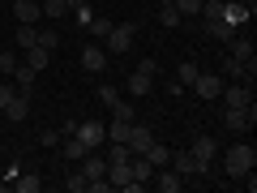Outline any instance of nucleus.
<instances>
[{"instance_id":"nucleus-1","label":"nucleus","mask_w":257,"mask_h":193,"mask_svg":"<svg viewBox=\"0 0 257 193\" xmlns=\"http://www.w3.org/2000/svg\"><path fill=\"white\" fill-rule=\"evenodd\" d=\"M253 167H257V146L248 138L236 142V146H227V155H223V172H227L231 180H240V176L253 172Z\"/></svg>"},{"instance_id":"nucleus-2","label":"nucleus","mask_w":257,"mask_h":193,"mask_svg":"<svg viewBox=\"0 0 257 193\" xmlns=\"http://www.w3.org/2000/svg\"><path fill=\"white\" fill-rule=\"evenodd\" d=\"M155 73H159V60H155V56H146V60H142L138 69H133V77L124 82V90L133 94V99H142V94H150V90H155Z\"/></svg>"},{"instance_id":"nucleus-3","label":"nucleus","mask_w":257,"mask_h":193,"mask_svg":"<svg viewBox=\"0 0 257 193\" xmlns=\"http://www.w3.org/2000/svg\"><path fill=\"white\" fill-rule=\"evenodd\" d=\"M73 138L82 142V146L99 150V146H107V125H103L99 116H86V120H77V129H73Z\"/></svg>"},{"instance_id":"nucleus-4","label":"nucleus","mask_w":257,"mask_h":193,"mask_svg":"<svg viewBox=\"0 0 257 193\" xmlns=\"http://www.w3.org/2000/svg\"><path fill=\"white\" fill-rule=\"evenodd\" d=\"M253 125H257V108H253V103H248V108H227V112H223V129L236 133V138H244Z\"/></svg>"},{"instance_id":"nucleus-5","label":"nucleus","mask_w":257,"mask_h":193,"mask_svg":"<svg viewBox=\"0 0 257 193\" xmlns=\"http://www.w3.org/2000/svg\"><path fill=\"white\" fill-rule=\"evenodd\" d=\"M133 39H138V26H133V22H116V26L107 30V56H124L128 47H133Z\"/></svg>"},{"instance_id":"nucleus-6","label":"nucleus","mask_w":257,"mask_h":193,"mask_svg":"<svg viewBox=\"0 0 257 193\" xmlns=\"http://www.w3.org/2000/svg\"><path fill=\"white\" fill-rule=\"evenodd\" d=\"M223 82H227L223 73H197V77H193V94H197L202 103H214L223 94Z\"/></svg>"},{"instance_id":"nucleus-7","label":"nucleus","mask_w":257,"mask_h":193,"mask_svg":"<svg viewBox=\"0 0 257 193\" xmlns=\"http://www.w3.org/2000/svg\"><path fill=\"white\" fill-rule=\"evenodd\" d=\"M223 108H248V103H253V82H223Z\"/></svg>"},{"instance_id":"nucleus-8","label":"nucleus","mask_w":257,"mask_h":193,"mask_svg":"<svg viewBox=\"0 0 257 193\" xmlns=\"http://www.w3.org/2000/svg\"><path fill=\"white\" fill-rule=\"evenodd\" d=\"M82 69L86 73H103V69H107V47L103 43H86L82 47Z\"/></svg>"},{"instance_id":"nucleus-9","label":"nucleus","mask_w":257,"mask_h":193,"mask_svg":"<svg viewBox=\"0 0 257 193\" xmlns=\"http://www.w3.org/2000/svg\"><path fill=\"white\" fill-rule=\"evenodd\" d=\"M150 184H155L159 193H180L184 176L176 172V167H155V176H150Z\"/></svg>"},{"instance_id":"nucleus-10","label":"nucleus","mask_w":257,"mask_h":193,"mask_svg":"<svg viewBox=\"0 0 257 193\" xmlns=\"http://www.w3.org/2000/svg\"><path fill=\"white\" fill-rule=\"evenodd\" d=\"M227 56H236L240 64L248 69V77H257V52H253V43L248 39H231V52Z\"/></svg>"},{"instance_id":"nucleus-11","label":"nucleus","mask_w":257,"mask_h":193,"mask_svg":"<svg viewBox=\"0 0 257 193\" xmlns=\"http://www.w3.org/2000/svg\"><path fill=\"white\" fill-rule=\"evenodd\" d=\"M9 9H13V18H18V22H30V26L43 22V5H39V0H13Z\"/></svg>"},{"instance_id":"nucleus-12","label":"nucleus","mask_w":257,"mask_h":193,"mask_svg":"<svg viewBox=\"0 0 257 193\" xmlns=\"http://www.w3.org/2000/svg\"><path fill=\"white\" fill-rule=\"evenodd\" d=\"M5 116H9L13 125H22V120L30 116V90H18V94H13V99L5 103Z\"/></svg>"},{"instance_id":"nucleus-13","label":"nucleus","mask_w":257,"mask_h":193,"mask_svg":"<svg viewBox=\"0 0 257 193\" xmlns=\"http://www.w3.org/2000/svg\"><path fill=\"white\" fill-rule=\"evenodd\" d=\"M202 30H206L210 39H219V43H231V39H236V26L223 22V18H202Z\"/></svg>"},{"instance_id":"nucleus-14","label":"nucleus","mask_w":257,"mask_h":193,"mask_svg":"<svg viewBox=\"0 0 257 193\" xmlns=\"http://www.w3.org/2000/svg\"><path fill=\"white\" fill-rule=\"evenodd\" d=\"M219 18H223V22H231V26H244V22L253 18V9H248V5H240V0H223Z\"/></svg>"},{"instance_id":"nucleus-15","label":"nucleus","mask_w":257,"mask_h":193,"mask_svg":"<svg viewBox=\"0 0 257 193\" xmlns=\"http://www.w3.org/2000/svg\"><path fill=\"white\" fill-rule=\"evenodd\" d=\"M214 146H219V142H214L210 138V133H202V138H197V142H193V159H197V163H202V167H214Z\"/></svg>"},{"instance_id":"nucleus-16","label":"nucleus","mask_w":257,"mask_h":193,"mask_svg":"<svg viewBox=\"0 0 257 193\" xmlns=\"http://www.w3.org/2000/svg\"><path fill=\"white\" fill-rule=\"evenodd\" d=\"M150 142H155V133H150L146 125H138V120H133V129H128V142H124V146L133 150V155H146Z\"/></svg>"},{"instance_id":"nucleus-17","label":"nucleus","mask_w":257,"mask_h":193,"mask_svg":"<svg viewBox=\"0 0 257 193\" xmlns=\"http://www.w3.org/2000/svg\"><path fill=\"white\" fill-rule=\"evenodd\" d=\"M22 60H26L30 64V69H35V73H43V69H47V64H52V52H47V47H26V52H22Z\"/></svg>"},{"instance_id":"nucleus-18","label":"nucleus","mask_w":257,"mask_h":193,"mask_svg":"<svg viewBox=\"0 0 257 193\" xmlns=\"http://www.w3.org/2000/svg\"><path fill=\"white\" fill-rule=\"evenodd\" d=\"M219 73H223V77H231V82H253V77H248V69H244V64L236 60V56H223Z\"/></svg>"},{"instance_id":"nucleus-19","label":"nucleus","mask_w":257,"mask_h":193,"mask_svg":"<svg viewBox=\"0 0 257 193\" xmlns=\"http://www.w3.org/2000/svg\"><path fill=\"white\" fill-rule=\"evenodd\" d=\"M13 43L26 52V47H35L39 43V26H30V22H18V35H13Z\"/></svg>"},{"instance_id":"nucleus-20","label":"nucleus","mask_w":257,"mask_h":193,"mask_svg":"<svg viewBox=\"0 0 257 193\" xmlns=\"http://www.w3.org/2000/svg\"><path fill=\"white\" fill-rule=\"evenodd\" d=\"M9 77H13V86H18V90H30V86H35V77H39V73H35V69H30L26 60H22V64H18V69H13Z\"/></svg>"},{"instance_id":"nucleus-21","label":"nucleus","mask_w":257,"mask_h":193,"mask_svg":"<svg viewBox=\"0 0 257 193\" xmlns=\"http://www.w3.org/2000/svg\"><path fill=\"white\" fill-rule=\"evenodd\" d=\"M86 150H90V146H82V142H77L73 133H69V138H60V155L69 159V163H77V159H82Z\"/></svg>"},{"instance_id":"nucleus-22","label":"nucleus","mask_w":257,"mask_h":193,"mask_svg":"<svg viewBox=\"0 0 257 193\" xmlns=\"http://www.w3.org/2000/svg\"><path fill=\"white\" fill-rule=\"evenodd\" d=\"M107 108H111V116H116V120H138V108H133L128 99H120V94L107 103Z\"/></svg>"},{"instance_id":"nucleus-23","label":"nucleus","mask_w":257,"mask_h":193,"mask_svg":"<svg viewBox=\"0 0 257 193\" xmlns=\"http://www.w3.org/2000/svg\"><path fill=\"white\" fill-rule=\"evenodd\" d=\"M13 189H18V193H39L43 180H39L35 172H22V176H13Z\"/></svg>"},{"instance_id":"nucleus-24","label":"nucleus","mask_w":257,"mask_h":193,"mask_svg":"<svg viewBox=\"0 0 257 193\" xmlns=\"http://www.w3.org/2000/svg\"><path fill=\"white\" fill-rule=\"evenodd\" d=\"M146 159H150L155 167H167V163H172V150L159 146V142H150V146H146Z\"/></svg>"},{"instance_id":"nucleus-25","label":"nucleus","mask_w":257,"mask_h":193,"mask_svg":"<svg viewBox=\"0 0 257 193\" xmlns=\"http://www.w3.org/2000/svg\"><path fill=\"white\" fill-rule=\"evenodd\" d=\"M39 5H43V18H47V22H60L64 13H69V5H64V0H39Z\"/></svg>"},{"instance_id":"nucleus-26","label":"nucleus","mask_w":257,"mask_h":193,"mask_svg":"<svg viewBox=\"0 0 257 193\" xmlns=\"http://www.w3.org/2000/svg\"><path fill=\"white\" fill-rule=\"evenodd\" d=\"M202 73V69H197V60H180V69H176V82L180 86H193V77Z\"/></svg>"},{"instance_id":"nucleus-27","label":"nucleus","mask_w":257,"mask_h":193,"mask_svg":"<svg viewBox=\"0 0 257 193\" xmlns=\"http://www.w3.org/2000/svg\"><path fill=\"white\" fill-rule=\"evenodd\" d=\"M128 129H133V120H116V116H111L107 138H111V142H128Z\"/></svg>"},{"instance_id":"nucleus-28","label":"nucleus","mask_w":257,"mask_h":193,"mask_svg":"<svg viewBox=\"0 0 257 193\" xmlns=\"http://www.w3.org/2000/svg\"><path fill=\"white\" fill-rule=\"evenodd\" d=\"M159 22H163L167 30H176L184 18H180V9H176V5H159Z\"/></svg>"},{"instance_id":"nucleus-29","label":"nucleus","mask_w":257,"mask_h":193,"mask_svg":"<svg viewBox=\"0 0 257 193\" xmlns=\"http://www.w3.org/2000/svg\"><path fill=\"white\" fill-rule=\"evenodd\" d=\"M39 47L56 52V47H60V30H56V26H39Z\"/></svg>"},{"instance_id":"nucleus-30","label":"nucleus","mask_w":257,"mask_h":193,"mask_svg":"<svg viewBox=\"0 0 257 193\" xmlns=\"http://www.w3.org/2000/svg\"><path fill=\"white\" fill-rule=\"evenodd\" d=\"M103 159H107V163H128V159H133V150H128L124 142H111V150H107Z\"/></svg>"},{"instance_id":"nucleus-31","label":"nucleus","mask_w":257,"mask_h":193,"mask_svg":"<svg viewBox=\"0 0 257 193\" xmlns=\"http://www.w3.org/2000/svg\"><path fill=\"white\" fill-rule=\"evenodd\" d=\"M86 184H90V180H86V172H82V167L64 176V189H69V193H86Z\"/></svg>"},{"instance_id":"nucleus-32","label":"nucleus","mask_w":257,"mask_h":193,"mask_svg":"<svg viewBox=\"0 0 257 193\" xmlns=\"http://www.w3.org/2000/svg\"><path fill=\"white\" fill-rule=\"evenodd\" d=\"M18 64H22V60H18V52H13V47H9V52H0V77H9Z\"/></svg>"},{"instance_id":"nucleus-33","label":"nucleus","mask_w":257,"mask_h":193,"mask_svg":"<svg viewBox=\"0 0 257 193\" xmlns=\"http://www.w3.org/2000/svg\"><path fill=\"white\" fill-rule=\"evenodd\" d=\"M176 9H180V18H197L202 13V0H172Z\"/></svg>"},{"instance_id":"nucleus-34","label":"nucleus","mask_w":257,"mask_h":193,"mask_svg":"<svg viewBox=\"0 0 257 193\" xmlns=\"http://www.w3.org/2000/svg\"><path fill=\"white\" fill-rule=\"evenodd\" d=\"M86 26H90V35H94V39H107L111 22H107V18H90V22H86Z\"/></svg>"},{"instance_id":"nucleus-35","label":"nucleus","mask_w":257,"mask_h":193,"mask_svg":"<svg viewBox=\"0 0 257 193\" xmlns=\"http://www.w3.org/2000/svg\"><path fill=\"white\" fill-rule=\"evenodd\" d=\"M64 5H69V9H73L82 22H90V18H94V13H90V0H64Z\"/></svg>"},{"instance_id":"nucleus-36","label":"nucleus","mask_w":257,"mask_h":193,"mask_svg":"<svg viewBox=\"0 0 257 193\" xmlns=\"http://www.w3.org/2000/svg\"><path fill=\"white\" fill-rule=\"evenodd\" d=\"M39 146H60V129H43L39 133Z\"/></svg>"},{"instance_id":"nucleus-37","label":"nucleus","mask_w":257,"mask_h":193,"mask_svg":"<svg viewBox=\"0 0 257 193\" xmlns=\"http://www.w3.org/2000/svg\"><path fill=\"white\" fill-rule=\"evenodd\" d=\"M13 94H18V86H13L9 77H5V82H0V112H5V103H9Z\"/></svg>"},{"instance_id":"nucleus-38","label":"nucleus","mask_w":257,"mask_h":193,"mask_svg":"<svg viewBox=\"0 0 257 193\" xmlns=\"http://www.w3.org/2000/svg\"><path fill=\"white\" fill-rule=\"evenodd\" d=\"M240 5H248V9H253V13H257V0H240Z\"/></svg>"},{"instance_id":"nucleus-39","label":"nucleus","mask_w":257,"mask_h":193,"mask_svg":"<svg viewBox=\"0 0 257 193\" xmlns=\"http://www.w3.org/2000/svg\"><path fill=\"white\" fill-rule=\"evenodd\" d=\"M0 180H5V167H0Z\"/></svg>"}]
</instances>
